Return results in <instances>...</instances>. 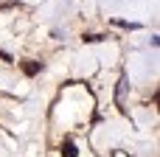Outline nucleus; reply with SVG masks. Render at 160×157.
I'll return each instance as SVG.
<instances>
[{
	"instance_id": "f257e3e1",
	"label": "nucleus",
	"mask_w": 160,
	"mask_h": 157,
	"mask_svg": "<svg viewBox=\"0 0 160 157\" xmlns=\"http://www.w3.org/2000/svg\"><path fill=\"white\" fill-rule=\"evenodd\" d=\"M22 73L25 76H37L39 73V62H22Z\"/></svg>"
},
{
	"instance_id": "f03ea898",
	"label": "nucleus",
	"mask_w": 160,
	"mask_h": 157,
	"mask_svg": "<svg viewBox=\"0 0 160 157\" xmlns=\"http://www.w3.org/2000/svg\"><path fill=\"white\" fill-rule=\"evenodd\" d=\"M79 152H76V143L73 140H65V146H62V157H76Z\"/></svg>"
},
{
	"instance_id": "7ed1b4c3",
	"label": "nucleus",
	"mask_w": 160,
	"mask_h": 157,
	"mask_svg": "<svg viewBox=\"0 0 160 157\" xmlns=\"http://www.w3.org/2000/svg\"><path fill=\"white\" fill-rule=\"evenodd\" d=\"M124 90H127V81L121 79V81H118V104H124Z\"/></svg>"
},
{
	"instance_id": "20e7f679",
	"label": "nucleus",
	"mask_w": 160,
	"mask_h": 157,
	"mask_svg": "<svg viewBox=\"0 0 160 157\" xmlns=\"http://www.w3.org/2000/svg\"><path fill=\"white\" fill-rule=\"evenodd\" d=\"M14 6H20V3H17V0H0V11H3V8H14Z\"/></svg>"
},
{
	"instance_id": "39448f33",
	"label": "nucleus",
	"mask_w": 160,
	"mask_h": 157,
	"mask_svg": "<svg viewBox=\"0 0 160 157\" xmlns=\"http://www.w3.org/2000/svg\"><path fill=\"white\" fill-rule=\"evenodd\" d=\"M101 39H104V37H98V34H87V37H84V42H101Z\"/></svg>"
}]
</instances>
